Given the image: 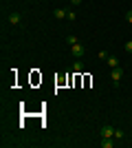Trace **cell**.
<instances>
[{
  "label": "cell",
  "instance_id": "6da1fadb",
  "mask_svg": "<svg viewBox=\"0 0 132 148\" xmlns=\"http://www.w3.org/2000/svg\"><path fill=\"white\" fill-rule=\"evenodd\" d=\"M121 77H123V69H121V66L110 69V80H112L114 84H119V82H121Z\"/></svg>",
  "mask_w": 132,
  "mask_h": 148
},
{
  "label": "cell",
  "instance_id": "7a4b0ae2",
  "mask_svg": "<svg viewBox=\"0 0 132 148\" xmlns=\"http://www.w3.org/2000/svg\"><path fill=\"white\" fill-rule=\"evenodd\" d=\"M7 20H9V22H11L13 27H20V25H22V16H20L18 11H11V13H9V18H7Z\"/></svg>",
  "mask_w": 132,
  "mask_h": 148
},
{
  "label": "cell",
  "instance_id": "3957f363",
  "mask_svg": "<svg viewBox=\"0 0 132 148\" xmlns=\"http://www.w3.org/2000/svg\"><path fill=\"white\" fill-rule=\"evenodd\" d=\"M70 53H73L75 58H82L84 53H86V49H84L82 44H73V47H70Z\"/></svg>",
  "mask_w": 132,
  "mask_h": 148
},
{
  "label": "cell",
  "instance_id": "277c9868",
  "mask_svg": "<svg viewBox=\"0 0 132 148\" xmlns=\"http://www.w3.org/2000/svg\"><path fill=\"white\" fill-rule=\"evenodd\" d=\"M101 137H114V128L110 126V124L101 126Z\"/></svg>",
  "mask_w": 132,
  "mask_h": 148
},
{
  "label": "cell",
  "instance_id": "5b68a950",
  "mask_svg": "<svg viewBox=\"0 0 132 148\" xmlns=\"http://www.w3.org/2000/svg\"><path fill=\"white\" fill-rule=\"evenodd\" d=\"M66 44H68V47H73V44H79V38H77L75 33H68V36H66Z\"/></svg>",
  "mask_w": 132,
  "mask_h": 148
},
{
  "label": "cell",
  "instance_id": "8992f818",
  "mask_svg": "<svg viewBox=\"0 0 132 148\" xmlns=\"http://www.w3.org/2000/svg\"><path fill=\"white\" fill-rule=\"evenodd\" d=\"M106 64H108L110 69H117V66H119V60H117V58H112V56H108V58H106Z\"/></svg>",
  "mask_w": 132,
  "mask_h": 148
},
{
  "label": "cell",
  "instance_id": "52a82bcc",
  "mask_svg": "<svg viewBox=\"0 0 132 148\" xmlns=\"http://www.w3.org/2000/svg\"><path fill=\"white\" fill-rule=\"evenodd\" d=\"M73 71H75V73H82V71H84V62L79 60V58H77L75 64H73Z\"/></svg>",
  "mask_w": 132,
  "mask_h": 148
},
{
  "label": "cell",
  "instance_id": "ba28073f",
  "mask_svg": "<svg viewBox=\"0 0 132 148\" xmlns=\"http://www.w3.org/2000/svg\"><path fill=\"white\" fill-rule=\"evenodd\" d=\"M53 16H55L57 20H60V18H66V9H60V7H57L55 11H53Z\"/></svg>",
  "mask_w": 132,
  "mask_h": 148
},
{
  "label": "cell",
  "instance_id": "9c48e42d",
  "mask_svg": "<svg viewBox=\"0 0 132 148\" xmlns=\"http://www.w3.org/2000/svg\"><path fill=\"white\" fill-rule=\"evenodd\" d=\"M75 18H77V16H75V11H70V9H68V11H66V20H70V22H75Z\"/></svg>",
  "mask_w": 132,
  "mask_h": 148
},
{
  "label": "cell",
  "instance_id": "30bf717a",
  "mask_svg": "<svg viewBox=\"0 0 132 148\" xmlns=\"http://www.w3.org/2000/svg\"><path fill=\"white\" fill-rule=\"evenodd\" d=\"M114 139H123V130L121 128H114Z\"/></svg>",
  "mask_w": 132,
  "mask_h": 148
},
{
  "label": "cell",
  "instance_id": "8fae6325",
  "mask_svg": "<svg viewBox=\"0 0 132 148\" xmlns=\"http://www.w3.org/2000/svg\"><path fill=\"white\" fill-rule=\"evenodd\" d=\"M123 49H126V53H132V40H128V42L123 44Z\"/></svg>",
  "mask_w": 132,
  "mask_h": 148
},
{
  "label": "cell",
  "instance_id": "7c38bea8",
  "mask_svg": "<svg viewBox=\"0 0 132 148\" xmlns=\"http://www.w3.org/2000/svg\"><path fill=\"white\" fill-rule=\"evenodd\" d=\"M97 56H99V60H106V58H108V51H99Z\"/></svg>",
  "mask_w": 132,
  "mask_h": 148
},
{
  "label": "cell",
  "instance_id": "4fadbf2b",
  "mask_svg": "<svg viewBox=\"0 0 132 148\" xmlns=\"http://www.w3.org/2000/svg\"><path fill=\"white\" fill-rule=\"evenodd\" d=\"M126 20H128V22H130V25H132V9H130V11L126 13Z\"/></svg>",
  "mask_w": 132,
  "mask_h": 148
},
{
  "label": "cell",
  "instance_id": "5bb4252c",
  "mask_svg": "<svg viewBox=\"0 0 132 148\" xmlns=\"http://www.w3.org/2000/svg\"><path fill=\"white\" fill-rule=\"evenodd\" d=\"M70 5H75V7H77V5H82V0H70Z\"/></svg>",
  "mask_w": 132,
  "mask_h": 148
}]
</instances>
